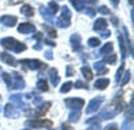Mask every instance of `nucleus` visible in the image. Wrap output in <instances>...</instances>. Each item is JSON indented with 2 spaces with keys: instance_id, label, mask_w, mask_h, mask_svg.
Returning a JSON list of instances; mask_svg holds the SVG:
<instances>
[{
  "instance_id": "54",
  "label": "nucleus",
  "mask_w": 134,
  "mask_h": 130,
  "mask_svg": "<svg viewBox=\"0 0 134 130\" xmlns=\"http://www.w3.org/2000/svg\"><path fill=\"white\" fill-rule=\"evenodd\" d=\"M0 98H2V97H0Z\"/></svg>"
},
{
  "instance_id": "12",
  "label": "nucleus",
  "mask_w": 134,
  "mask_h": 130,
  "mask_svg": "<svg viewBox=\"0 0 134 130\" xmlns=\"http://www.w3.org/2000/svg\"><path fill=\"white\" fill-rule=\"evenodd\" d=\"M0 23L5 27H15L18 23V18L16 16H11V15H3L0 18Z\"/></svg>"
},
{
  "instance_id": "47",
  "label": "nucleus",
  "mask_w": 134,
  "mask_h": 130,
  "mask_svg": "<svg viewBox=\"0 0 134 130\" xmlns=\"http://www.w3.org/2000/svg\"><path fill=\"white\" fill-rule=\"evenodd\" d=\"M87 130H100V126H99V123H95V125H93L90 129H87Z\"/></svg>"
},
{
  "instance_id": "3",
  "label": "nucleus",
  "mask_w": 134,
  "mask_h": 130,
  "mask_svg": "<svg viewBox=\"0 0 134 130\" xmlns=\"http://www.w3.org/2000/svg\"><path fill=\"white\" fill-rule=\"evenodd\" d=\"M64 105L70 110H81L85 106V101L82 98H67L64 99Z\"/></svg>"
},
{
  "instance_id": "5",
  "label": "nucleus",
  "mask_w": 134,
  "mask_h": 130,
  "mask_svg": "<svg viewBox=\"0 0 134 130\" xmlns=\"http://www.w3.org/2000/svg\"><path fill=\"white\" fill-rule=\"evenodd\" d=\"M9 102L12 103V105H16L18 107H20V109H23L26 111L30 109V105L24 102L23 95H21V94H12V95L9 97Z\"/></svg>"
},
{
  "instance_id": "8",
  "label": "nucleus",
  "mask_w": 134,
  "mask_h": 130,
  "mask_svg": "<svg viewBox=\"0 0 134 130\" xmlns=\"http://www.w3.org/2000/svg\"><path fill=\"white\" fill-rule=\"evenodd\" d=\"M39 11H40V15L44 18V20L48 21L50 24H52V26H54V21H55V14L52 12V11H51L48 7H43V5H40V7H39Z\"/></svg>"
},
{
  "instance_id": "46",
  "label": "nucleus",
  "mask_w": 134,
  "mask_h": 130,
  "mask_svg": "<svg viewBox=\"0 0 134 130\" xmlns=\"http://www.w3.org/2000/svg\"><path fill=\"white\" fill-rule=\"evenodd\" d=\"M67 77H71V75H74V70H72V67L71 66H67Z\"/></svg>"
},
{
  "instance_id": "22",
  "label": "nucleus",
  "mask_w": 134,
  "mask_h": 130,
  "mask_svg": "<svg viewBox=\"0 0 134 130\" xmlns=\"http://www.w3.org/2000/svg\"><path fill=\"white\" fill-rule=\"evenodd\" d=\"M118 42H119V47H121V56H122V59H125L127 52H126V48H125V39L122 35H118Z\"/></svg>"
},
{
  "instance_id": "43",
  "label": "nucleus",
  "mask_w": 134,
  "mask_h": 130,
  "mask_svg": "<svg viewBox=\"0 0 134 130\" xmlns=\"http://www.w3.org/2000/svg\"><path fill=\"white\" fill-rule=\"evenodd\" d=\"M103 130H118V126L114 125V123H111V125H107Z\"/></svg>"
},
{
  "instance_id": "9",
  "label": "nucleus",
  "mask_w": 134,
  "mask_h": 130,
  "mask_svg": "<svg viewBox=\"0 0 134 130\" xmlns=\"http://www.w3.org/2000/svg\"><path fill=\"white\" fill-rule=\"evenodd\" d=\"M50 106H51V102H44L43 105L38 106V109H36V110L30 111L28 115H31L32 118H39V117H42L43 114H46V113H47V110H48V107H50Z\"/></svg>"
},
{
  "instance_id": "14",
  "label": "nucleus",
  "mask_w": 134,
  "mask_h": 130,
  "mask_svg": "<svg viewBox=\"0 0 134 130\" xmlns=\"http://www.w3.org/2000/svg\"><path fill=\"white\" fill-rule=\"evenodd\" d=\"M0 59H2L5 64H8V66H16V63H18L15 60V58L8 52H0Z\"/></svg>"
},
{
  "instance_id": "50",
  "label": "nucleus",
  "mask_w": 134,
  "mask_h": 130,
  "mask_svg": "<svg viewBox=\"0 0 134 130\" xmlns=\"http://www.w3.org/2000/svg\"><path fill=\"white\" fill-rule=\"evenodd\" d=\"M62 130H72V127L69 126V125H66V123H63L62 125Z\"/></svg>"
},
{
  "instance_id": "4",
  "label": "nucleus",
  "mask_w": 134,
  "mask_h": 130,
  "mask_svg": "<svg viewBox=\"0 0 134 130\" xmlns=\"http://www.w3.org/2000/svg\"><path fill=\"white\" fill-rule=\"evenodd\" d=\"M105 101V98L102 95H99V97H97V98H93L90 102H88V105H87V109H86V114H91V113H95L99 107H100V105H102V102Z\"/></svg>"
},
{
  "instance_id": "37",
  "label": "nucleus",
  "mask_w": 134,
  "mask_h": 130,
  "mask_svg": "<svg viewBox=\"0 0 134 130\" xmlns=\"http://www.w3.org/2000/svg\"><path fill=\"white\" fill-rule=\"evenodd\" d=\"M124 69H125V66H124V63H122L121 67H119V70L117 71V75H115V81H117V82L121 81V77H122V74H124Z\"/></svg>"
},
{
  "instance_id": "40",
  "label": "nucleus",
  "mask_w": 134,
  "mask_h": 130,
  "mask_svg": "<svg viewBox=\"0 0 134 130\" xmlns=\"http://www.w3.org/2000/svg\"><path fill=\"white\" fill-rule=\"evenodd\" d=\"M75 89H85V90H87V84L85 82H82V81H76L75 82Z\"/></svg>"
},
{
  "instance_id": "51",
  "label": "nucleus",
  "mask_w": 134,
  "mask_h": 130,
  "mask_svg": "<svg viewBox=\"0 0 134 130\" xmlns=\"http://www.w3.org/2000/svg\"><path fill=\"white\" fill-rule=\"evenodd\" d=\"M111 21H113V24H114V26H117V24H118V20H117L115 18H113V19H111Z\"/></svg>"
},
{
  "instance_id": "39",
  "label": "nucleus",
  "mask_w": 134,
  "mask_h": 130,
  "mask_svg": "<svg viewBox=\"0 0 134 130\" xmlns=\"http://www.w3.org/2000/svg\"><path fill=\"white\" fill-rule=\"evenodd\" d=\"M83 11H85V12L90 16V18H94L95 14H97V11H95L94 8H90V7H88V8H83Z\"/></svg>"
},
{
  "instance_id": "44",
  "label": "nucleus",
  "mask_w": 134,
  "mask_h": 130,
  "mask_svg": "<svg viewBox=\"0 0 134 130\" xmlns=\"http://www.w3.org/2000/svg\"><path fill=\"white\" fill-rule=\"evenodd\" d=\"M79 2L85 5V4H95L97 0H79Z\"/></svg>"
},
{
  "instance_id": "48",
  "label": "nucleus",
  "mask_w": 134,
  "mask_h": 130,
  "mask_svg": "<svg viewBox=\"0 0 134 130\" xmlns=\"http://www.w3.org/2000/svg\"><path fill=\"white\" fill-rule=\"evenodd\" d=\"M44 43H46V44H48V46H55V43L52 42V40H50V39H44Z\"/></svg>"
},
{
  "instance_id": "29",
  "label": "nucleus",
  "mask_w": 134,
  "mask_h": 130,
  "mask_svg": "<svg viewBox=\"0 0 134 130\" xmlns=\"http://www.w3.org/2000/svg\"><path fill=\"white\" fill-rule=\"evenodd\" d=\"M105 62L109 63V64H114L117 62V55H115V54H111V52L107 54L106 58H105Z\"/></svg>"
},
{
  "instance_id": "42",
  "label": "nucleus",
  "mask_w": 134,
  "mask_h": 130,
  "mask_svg": "<svg viewBox=\"0 0 134 130\" xmlns=\"http://www.w3.org/2000/svg\"><path fill=\"white\" fill-rule=\"evenodd\" d=\"M110 35H111V32L109 30H103L102 32H100V36H102V38H109Z\"/></svg>"
},
{
  "instance_id": "45",
  "label": "nucleus",
  "mask_w": 134,
  "mask_h": 130,
  "mask_svg": "<svg viewBox=\"0 0 134 130\" xmlns=\"http://www.w3.org/2000/svg\"><path fill=\"white\" fill-rule=\"evenodd\" d=\"M44 56H46V58H47L48 60H51V59L54 58V56H52V52H51L50 50H47L46 52H44Z\"/></svg>"
},
{
  "instance_id": "13",
  "label": "nucleus",
  "mask_w": 134,
  "mask_h": 130,
  "mask_svg": "<svg viewBox=\"0 0 134 130\" xmlns=\"http://www.w3.org/2000/svg\"><path fill=\"white\" fill-rule=\"evenodd\" d=\"M4 115H5L7 118H18V117H19V111L16 110L15 105L7 103V105L4 106Z\"/></svg>"
},
{
  "instance_id": "32",
  "label": "nucleus",
  "mask_w": 134,
  "mask_h": 130,
  "mask_svg": "<svg viewBox=\"0 0 134 130\" xmlns=\"http://www.w3.org/2000/svg\"><path fill=\"white\" fill-rule=\"evenodd\" d=\"M87 44L90 46V47H98L100 44V40L98 38H90L87 40Z\"/></svg>"
},
{
  "instance_id": "28",
  "label": "nucleus",
  "mask_w": 134,
  "mask_h": 130,
  "mask_svg": "<svg viewBox=\"0 0 134 130\" xmlns=\"http://www.w3.org/2000/svg\"><path fill=\"white\" fill-rule=\"evenodd\" d=\"M2 77H3L4 82L7 83V87H8V89H11V84H12V75L8 74V72H3Z\"/></svg>"
},
{
  "instance_id": "11",
  "label": "nucleus",
  "mask_w": 134,
  "mask_h": 130,
  "mask_svg": "<svg viewBox=\"0 0 134 130\" xmlns=\"http://www.w3.org/2000/svg\"><path fill=\"white\" fill-rule=\"evenodd\" d=\"M18 31L20 32V34H34V32H36L35 30V26H34L32 23H28V21H26V23H21L18 26Z\"/></svg>"
},
{
  "instance_id": "19",
  "label": "nucleus",
  "mask_w": 134,
  "mask_h": 130,
  "mask_svg": "<svg viewBox=\"0 0 134 130\" xmlns=\"http://www.w3.org/2000/svg\"><path fill=\"white\" fill-rule=\"evenodd\" d=\"M115 115H117L115 110H113L111 107H107L106 110H103L102 113H100L99 118H100V120H111V118H114Z\"/></svg>"
},
{
  "instance_id": "49",
  "label": "nucleus",
  "mask_w": 134,
  "mask_h": 130,
  "mask_svg": "<svg viewBox=\"0 0 134 130\" xmlns=\"http://www.w3.org/2000/svg\"><path fill=\"white\" fill-rule=\"evenodd\" d=\"M110 3L113 4V7H118V4H119V0H110Z\"/></svg>"
},
{
  "instance_id": "38",
  "label": "nucleus",
  "mask_w": 134,
  "mask_h": 130,
  "mask_svg": "<svg viewBox=\"0 0 134 130\" xmlns=\"http://www.w3.org/2000/svg\"><path fill=\"white\" fill-rule=\"evenodd\" d=\"M97 12H100V14H103V15H109V14H110V9H109L106 5H100V7L97 9Z\"/></svg>"
},
{
  "instance_id": "26",
  "label": "nucleus",
  "mask_w": 134,
  "mask_h": 130,
  "mask_svg": "<svg viewBox=\"0 0 134 130\" xmlns=\"http://www.w3.org/2000/svg\"><path fill=\"white\" fill-rule=\"evenodd\" d=\"M36 87L40 90V91H47L48 90V86H47V81L46 79H39L38 82H36Z\"/></svg>"
},
{
  "instance_id": "34",
  "label": "nucleus",
  "mask_w": 134,
  "mask_h": 130,
  "mask_svg": "<svg viewBox=\"0 0 134 130\" xmlns=\"http://www.w3.org/2000/svg\"><path fill=\"white\" fill-rule=\"evenodd\" d=\"M71 3H72V5L75 7V9H76V11H83L85 5L79 2V0H71Z\"/></svg>"
},
{
  "instance_id": "10",
  "label": "nucleus",
  "mask_w": 134,
  "mask_h": 130,
  "mask_svg": "<svg viewBox=\"0 0 134 130\" xmlns=\"http://www.w3.org/2000/svg\"><path fill=\"white\" fill-rule=\"evenodd\" d=\"M70 43H71V47L75 52H81L82 51V43H81V35L79 34H72L70 36Z\"/></svg>"
},
{
  "instance_id": "24",
  "label": "nucleus",
  "mask_w": 134,
  "mask_h": 130,
  "mask_svg": "<svg viewBox=\"0 0 134 130\" xmlns=\"http://www.w3.org/2000/svg\"><path fill=\"white\" fill-rule=\"evenodd\" d=\"M81 117V110H71L69 114V121L70 122H78Z\"/></svg>"
},
{
  "instance_id": "30",
  "label": "nucleus",
  "mask_w": 134,
  "mask_h": 130,
  "mask_svg": "<svg viewBox=\"0 0 134 130\" xmlns=\"http://www.w3.org/2000/svg\"><path fill=\"white\" fill-rule=\"evenodd\" d=\"M43 30L47 31V34H48L51 38H57V31H55L52 27H50L48 24H44V26H43Z\"/></svg>"
},
{
  "instance_id": "25",
  "label": "nucleus",
  "mask_w": 134,
  "mask_h": 130,
  "mask_svg": "<svg viewBox=\"0 0 134 130\" xmlns=\"http://www.w3.org/2000/svg\"><path fill=\"white\" fill-rule=\"evenodd\" d=\"M130 78H131V74H130V71H129V70H126L124 74H122L121 81H119V84H121V86H125V84L130 81Z\"/></svg>"
},
{
  "instance_id": "36",
  "label": "nucleus",
  "mask_w": 134,
  "mask_h": 130,
  "mask_svg": "<svg viewBox=\"0 0 134 130\" xmlns=\"http://www.w3.org/2000/svg\"><path fill=\"white\" fill-rule=\"evenodd\" d=\"M48 8L52 11L54 14H57V12H58V9H59V5L55 3V2H50V3H48Z\"/></svg>"
},
{
  "instance_id": "7",
  "label": "nucleus",
  "mask_w": 134,
  "mask_h": 130,
  "mask_svg": "<svg viewBox=\"0 0 134 130\" xmlns=\"http://www.w3.org/2000/svg\"><path fill=\"white\" fill-rule=\"evenodd\" d=\"M12 84H11V89H15V90H21L26 87V82L23 81L21 75L19 72H12Z\"/></svg>"
},
{
  "instance_id": "27",
  "label": "nucleus",
  "mask_w": 134,
  "mask_h": 130,
  "mask_svg": "<svg viewBox=\"0 0 134 130\" xmlns=\"http://www.w3.org/2000/svg\"><path fill=\"white\" fill-rule=\"evenodd\" d=\"M81 71H82V74H83V77L87 79V81H90V79H93V72H91V70L88 69L87 66H83L82 69H81Z\"/></svg>"
},
{
  "instance_id": "33",
  "label": "nucleus",
  "mask_w": 134,
  "mask_h": 130,
  "mask_svg": "<svg viewBox=\"0 0 134 130\" xmlns=\"http://www.w3.org/2000/svg\"><path fill=\"white\" fill-rule=\"evenodd\" d=\"M71 89H72V83H71V82H66V83L62 86V87H60V93H62V94L69 93Z\"/></svg>"
},
{
  "instance_id": "18",
  "label": "nucleus",
  "mask_w": 134,
  "mask_h": 130,
  "mask_svg": "<svg viewBox=\"0 0 134 130\" xmlns=\"http://www.w3.org/2000/svg\"><path fill=\"white\" fill-rule=\"evenodd\" d=\"M109 84H110V81H109L107 78H99V79H97V81H95L94 87H95V89H98V90H105Z\"/></svg>"
},
{
  "instance_id": "2",
  "label": "nucleus",
  "mask_w": 134,
  "mask_h": 130,
  "mask_svg": "<svg viewBox=\"0 0 134 130\" xmlns=\"http://www.w3.org/2000/svg\"><path fill=\"white\" fill-rule=\"evenodd\" d=\"M20 64H23L24 67L30 69V70H40V69H47L46 63H43L42 60H38V59H23L19 62Z\"/></svg>"
},
{
  "instance_id": "35",
  "label": "nucleus",
  "mask_w": 134,
  "mask_h": 130,
  "mask_svg": "<svg viewBox=\"0 0 134 130\" xmlns=\"http://www.w3.org/2000/svg\"><path fill=\"white\" fill-rule=\"evenodd\" d=\"M99 121H100L99 117H91L88 120H86V123L87 125H95V123H99Z\"/></svg>"
},
{
  "instance_id": "41",
  "label": "nucleus",
  "mask_w": 134,
  "mask_h": 130,
  "mask_svg": "<svg viewBox=\"0 0 134 130\" xmlns=\"http://www.w3.org/2000/svg\"><path fill=\"white\" fill-rule=\"evenodd\" d=\"M34 38H35L36 40H39V42H43V32H36V34L34 35Z\"/></svg>"
},
{
  "instance_id": "31",
  "label": "nucleus",
  "mask_w": 134,
  "mask_h": 130,
  "mask_svg": "<svg viewBox=\"0 0 134 130\" xmlns=\"http://www.w3.org/2000/svg\"><path fill=\"white\" fill-rule=\"evenodd\" d=\"M121 130H133V120H126L122 123Z\"/></svg>"
},
{
  "instance_id": "23",
  "label": "nucleus",
  "mask_w": 134,
  "mask_h": 130,
  "mask_svg": "<svg viewBox=\"0 0 134 130\" xmlns=\"http://www.w3.org/2000/svg\"><path fill=\"white\" fill-rule=\"evenodd\" d=\"M60 11H62V15H60V18L62 19H64V20H71V12H70V9H69V7L67 5H63L62 8H60Z\"/></svg>"
},
{
  "instance_id": "15",
  "label": "nucleus",
  "mask_w": 134,
  "mask_h": 130,
  "mask_svg": "<svg viewBox=\"0 0 134 130\" xmlns=\"http://www.w3.org/2000/svg\"><path fill=\"white\" fill-rule=\"evenodd\" d=\"M94 70L98 75H103V74H107V67L105 66V62L103 60H98L94 63Z\"/></svg>"
},
{
  "instance_id": "16",
  "label": "nucleus",
  "mask_w": 134,
  "mask_h": 130,
  "mask_svg": "<svg viewBox=\"0 0 134 130\" xmlns=\"http://www.w3.org/2000/svg\"><path fill=\"white\" fill-rule=\"evenodd\" d=\"M113 43L111 42H109V43H106V44L100 48V50H98V52H97V56H103V55H107V54H110V52H113Z\"/></svg>"
},
{
  "instance_id": "20",
  "label": "nucleus",
  "mask_w": 134,
  "mask_h": 130,
  "mask_svg": "<svg viewBox=\"0 0 134 130\" xmlns=\"http://www.w3.org/2000/svg\"><path fill=\"white\" fill-rule=\"evenodd\" d=\"M106 27H107V20H105L103 18L97 19L94 21V30L95 31H103V30H106Z\"/></svg>"
},
{
  "instance_id": "53",
  "label": "nucleus",
  "mask_w": 134,
  "mask_h": 130,
  "mask_svg": "<svg viewBox=\"0 0 134 130\" xmlns=\"http://www.w3.org/2000/svg\"><path fill=\"white\" fill-rule=\"evenodd\" d=\"M21 130H30V129H21Z\"/></svg>"
},
{
  "instance_id": "52",
  "label": "nucleus",
  "mask_w": 134,
  "mask_h": 130,
  "mask_svg": "<svg viewBox=\"0 0 134 130\" xmlns=\"http://www.w3.org/2000/svg\"><path fill=\"white\" fill-rule=\"evenodd\" d=\"M127 2H129L130 4H133V0H127Z\"/></svg>"
},
{
  "instance_id": "21",
  "label": "nucleus",
  "mask_w": 134,
  "mask_h": 130,
  "mask_svg": "<svg viewBox=\"0 0 134 130\" xmlns=\"http://www.w3.org/2000/svg\"><path fill=\"white\" fill-rule=\"evenodd\" d=\"M20 12L27 18H31V16H34V8L31 5H28V4H24V5H21Z\"/></svg>"
},
{
  "instance_id": "6",
  "label": "nucleus",
  "mask_w": 134,
  "mask_h": 130,
  "mask_svg": "<svg viewBox=\"0 0 134 130\" xmlns=\"http://www.w3.org/2000/svg\"><path fill=\"white\" fill-rule=\"evenodd\" d=\"M27 126L30 127H35V129H42V127H51L52 122L48 120H28L26 122Z\"/></svg>"
},
{
  "instance_id": "17",
  "label": "nucleus",
  "mask_w": 134,
  "mask_h": 130,
  "mask_svg": "<svg viewBox=\"0 0 134 130\" xmlns=\"http://www.w3.org/2000/svg\"><path fill=\"white\" fill-rule=\"evenodd\" d=\"M48 77H50V81L54 86H58L59 84V75H58V70L57 69H50L48 70Z\"/></svg>"
},
{
  "instance_id": "1",
  "label": "nucleus",
  "mask_w": 134,
  "mask_h": 130,
  "mask_svg": "<svg viewBox=\"0 0 134 130\" xmlns=\"http://www.w3.org/2000/svg\"><path fill=\"white\" fill-rule=\"evenodd\" d=\"M0 44H2L4 48L11 50L12 52H16V54H19V52H21V51H24V50L27 48V46L24 44L23 42H19V40H16L15 38H11V36L3 38L2 40H0Z\"/></svg>"
}]
</instances>
